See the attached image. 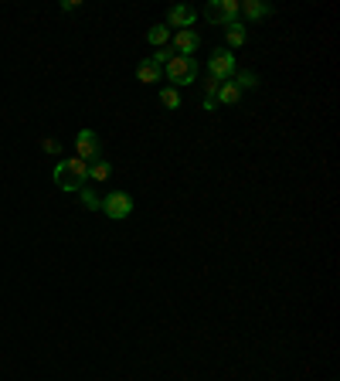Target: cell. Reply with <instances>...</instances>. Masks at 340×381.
Returning a JSON list of instances; mask_svg holds the SVG:
<instances>
[{"label":"cell","instance_id":"1","mask_svg":"<svg viewBox=\"0 0 340 381\" xmlns=\"http://www.w3.org/2000/svg\"><path fill=\"white\" fill-rule=\"evenodd\" d=\"M55 184H58V191H65V194H79V191H86V180H89V163L79 157H68L62 163H55Z\"/></svg>","mask_w":340,"mask_h":381},{"label":"cell","instance_id":"2","mask_svg":"<svg viewBox=\"0 0 340 381\" xmlns=\"http://www.w3.org/2000/svg\"><path fill=\"white\" fill-rule=\"evenodd\" d=\"M160 72H163V79L170 82V89H187V86H194V79H198V62H194V58H184V55H174Z\"/></svg>","mask_w":340,"mask_h":381},{"label":"cell","instance_id":"3","mask_svg":"<svg viewBox=\"0 0 340 381\" xmlns=\"http://www.w3.org/2000/svg\"><path fill=\"white\" fill-rule=\"evenodd\" d=\"M235 72H238V58H235V51H228V48H215L211 58H208V79H215V82H231Z\"/></svg>","mask_w":340,"mask_h":381},{"label":"cell","instance_id":"4","mask_svg":"<svg viewBox=\"0 0 340 381\" xmlns=\"http://www.w3.org/2000/svg\"><path fill=\"white\" fill-rule=\"evenodd\" d=\"M106 218H113V222H126L130 215H133V198L126 194V191H109L106 198H102V208H99Z\"/></svg>","mask_w":340,"mask_h":381},{"label":"cell","instance_id":"5","mask_svg":"<svg viewBox=\"0 0 340 381\" xmlns=\"http://www.w3.org/2000/svg\"><path fill=\"white\" fill-rule=\"evenodd\" d=\"M75 157L86 160V163L102 157V143H99V133H95V130H79V133H75Z\"/></svg>","mask_w":340,"mask_h":381},{"label":"cell","instance_id":"6","mask_svg":"<svg viewBox=\"0 0 340 381\" xmlns=\"http://www.w3.org/2000/svg\"><path fill=\"white\" fill-rule=\"evenodd\" d=\"M204 18L211 24H235L238 21V0H211L208 7H204Z\"/></svg>","mask_w":340,"mask_h":381},{"label":"cell","instance_id":"7","mask_svg":"<svg viewBox=\"0 0 340 381\" xmlns=\"http://www.w3.org/2000/svg\"><path fill=\"white\" fill-rule=\"evenodd\" d=\"M198 48H201V34H198V31H174V34H170V51H174V55L191 58Z\"/></svg>","mask_w":340,"mask_h":381},{"label":"cell","instance_id":"8","mask_svg":"<svg viewBox=\"0 0 340 381\" xmlns=\"http://www.w3.org/2000/svg\"><path fill=\"white\" fill-rule=\"evenodd\" d=\"M198 21V14H194V7H187V4H174L170 11H167V27H177V31H191Z\"/></svg>","mask_w":340,"mask_h":381},{"label":"cell","instance_id":"9","mask_svg":"<svg viewBox=\"0 0 340 381\" xmlns=\"http://www.w3.org/2000/svg\"><path fill=\"white\" fill-rule=\"evenodd\" d=\"M238 14H245L249 21H266L276 14V7L266 0H238Z\"/></svg>","mask_w":340,"mask_h":381},{"label":"cell","instance_id":"10","mask_svg":"<svg viewBox=\"0 0 340 381\" xmlns=\"http://www.w3.org/2000/svg\"><path fill=\"white\" fill-rule=\"evenodd\" d=\"M225 41H228V51H235V48H245V45H249V27H245L242 21L228 24V27H225Z\"/></svg>","mask_w":340,"mask_h":381},{"label":"cell","instance_id":"11","mask_svg":"<svg viewBox=\"0 0 340 381\" xmlns=\"http://www.w3.org/2000/svg\"><path fill=\"white\" fill-rule=\"evenodd\" d=\"M160 79H163V72H160V65H154L150 58H143V62L136 65V82H140V86H157Z\"/></svg>","mask_w":340,"mask_h":381},{"label":"cell","instance_id":"12","mask_svg":"<svg viewBox=\"0 0 340 381\" xmlns=\"http://www.w3.org/2000/svg\"><path fill=\"white\" fill-rule=\"evenodd\" d=\"M113 178V163H109V160H92L89 163V180H86V184H106V180Z\"/></svg>","mask_w":340,"mask_h":381},{"label":"cell","instance_id":"13","mask_svg":"<svg viewBox=\"0 0 340 381\" xmlns=\"http://www.w3.org/2000/svg\"><path fill=\"white\" fill-rule=\"evenodd\" d=\"M242 102V89L235 86V82H222V89H218V106H238Z\"/></svg>","mask_w":340,"mask_h":381},{"label":"cell","instance_id":"14","mask_svg":"<svg viewBox=\"0 0 340 381\" xmlns=\"http://www.w3.org/2000/svg\"><path fill=\"white\" fill-rule=\"evenodd\" d=\"M147 41H150L154 48H167V45H170V27H167V24L150 27V31H147Z\"/></svg>","mask_w":340,"mask_h":381},{"label":"cell","instance_id":"15","mask_svg":"<svg viewBox=\"0 0 340 381\" xmlns=\"http://www.w3.org/2000/svg\"><path fill=\"white\" fill-rule=\"evenodd\" d=\"M231 82L245 92V89H259V82H262V79H259L255 72H245V68H242V72H235V75H231Z\"/></svg>","mask_w":340,"mask_h":381},{"label":"cell","instance_id":"16","mask_svg":"<svg viewBox=\"0 0 340 381\" xmlns=\"http://www.w3.org/2000/svg\"><path fill=\"white\" fill-rule=\"evenodd\" d=\"M160 102H163L167 109H181V92L167 86V89H160Z\"/></svg>","mask_w":340,"mask_h":381},{"label":"cell","instance_id":"17","mask_svg":"<svg viewBox=\"0 0 340 381\" xmlns=\"http://www.w3.org/2000/svg\"><path fill=\"white\" fill-rule=\"evenodd\" d=\"M41 150L45 154H62V143L58 140H41Z\"/></svg>","mask_w":340,"mask_h":381}]
</instances>
